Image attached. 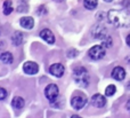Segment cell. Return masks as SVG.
<instances>
[{
    "label": "cell",
    "mask_w": 130,
    "mask_h": 118,
    "mask_svg": "<svg viewBox=\"0 0 130 118\" xmlns=\"http://www.w3.org/2000/svg\"><path fill=\"white\" fill-rule=\"evenodd\" d=\"M108 22L119 28L130 27V13L126 9H112L107 13Z\"/></svg>",
    "instance_id": "cell-1"
},
{
    "label": "cell",
    "mask_w": 130,
    "mask_h": 118,
    "mask_svg": "<svg viewBox=\"0 0 130 118\" xmlns=\"http://www.w3.org/2000/svg\"><path fill=\"white\" fill-rule=\"evenodd\" d=\"M73 78L78 85L81 87H87L89 85V76L83 67H76L73 70Z\"/></svg>",
    "instance_id": "cell-2"
},
{
    "label": "cell",
    "mask_w": 130,
    "mask_h": 118,
    "mask_svg": "<svg viewBox=\"0 0 130 118\" xmlns=\"http://www.w3.org/2000/svg\"><path fill=\"white\" fill-rule=\"evenodd\" d=\"M88 54H89L90 59L97 61V60H101V59H103V57L105 56L106 50H105V47H104V46L96 45V46H94V47L90 48L89 52H88Z\"/></svg>",
    "instance_id": "cell-3"
},
{
    "label": "cell",
    "mask_w": 130,
    "mask_h": 118,
    "mask_svg": "<svg viewBox=\"0 0 130 118\" xmlns=\"http://www.w3.org/2000/svg\"><path fill=\"white\" fill-rule=\"evenodd\" d=\"M58 87L55 84H49L47 87L45 88V95L48 100L52 102V101H55L58 96Z\"/></svg>",
    "instance_id": "cell-4"
},
{
    "label": "cell",
    "mask_w": 130,
    "mask_h": 118,
    "mask_svg": "<svg viewBox=\"0 0 130 118\" xmlns=\"http://www.w3.org/2000/svg\"><path fill=\"white\" fill-rule=\"evenodd\" d=\"M87 103V98L85 95H75L73 99L71 100V106L73 109L75 110H80L85 107V104Z\"/></svg>",
    "instance_id": "cell-5"
},
{
    "label": "cell",
    "mask_w": 130,
    "mask_h": 118,
    "mask_svg": "<svg viewBox=\"0 0 130 118\" xmlns=\"http://www.w3.org/2000/svg\"><path fill=\"white\" fill-rule=\"evenodd\" d=\"M49 72L52 73L53 76H55V77L59 78V77H62V76L64 75L65 68H64L63 64H61V63H55V64H53V65H50Z\"/></svg>",
    "instance_id": "cell-6"
},
{
    "label": "cell",
    "mask_w": 130,
    "mask_h": 118,
    "mask_svg": "<svg viewBox=\"0 0 130 118\" xmlns=\"http://www.w3.org/2000/svg\"><path fill=\"white\" fill-rule=\"evenodd\" d=\"M23 69H24V72L27 73V75H36V73H38V71H39L38 64L34 63V62H31V61L25 62Z\"/></svg>",
    "instance_id": "cell-7"
},
{
    "label": "cell",
    "mask_w": 130,
    "mask_h": 118,
    "mask_svg": "<svg viewBox=\"0 0 130 118\" xmlns=\"http://www.w3.org/2000/svg\"><path fill=\"white\" fill-rule=\"evenodd\" d=\"M92 34H94V38L96 39H105L107 37L105 28L101 27V25H95V28L92 29Z\"/></svg>",
    "instance_id": "cell-8"
},
{
    "label": "cell",
    "mask_w": 130,
    "mask_h": 118,
    "mask_svg": "<svg viewBox=\"0 0 130 118\" xmlns=\"http://www.w3.org/2000/svg\"><path fill=\"white\" fill-rule=\"evenodd\" d=\"M91 103L94 107L102 108L106 104V99H105V96H103L102 94H95L91 98Z\"/></svg>",
    "instance_id": "cell-9"
},
{
    "label": "cell",
    "mask_w": 130,
    "mask_h": 118,
    "mask_svg": "<svg viewBox=\"0 0 130 118\" xmlns=\"http://www.w3.org/2000/svg\"><path fill=\"white\" fill-rule=\"evenodd\" d=\"M40 37L43 39L45 41H47L48 44H54L55 43V37H54V34H53V32L50 31V30H48V29H45V30H42V31L40 32Z\"/></svg>",
    "instance_id": "cell-10"
},
{
    "label": "cell",
    "mask_w": 130,
    "mask_h": 118,
    "mask_svg": "<svg viewBox=\"0 0 130 118\" xmlns=\"http://www.w3.org/2000/svg\"><path fill=\"white\" fill-rule=\"evenodd\" d=\"M112 77L115 80H123L124 77H126V71L122 67H117L112 71Z\"/></svg>",
    "instance_id": "cell-11"
},
{
    "label": "cell",
    "mask_w": 130,
    "mask_h": 118,
    "mask_svg": "<svg viewBox=\"0 0 130 118\" xmlns=\"http://www.w3.org/2000/svg\"><path fill=\"white\" fill-rule=\"evenodd\" d=\"M20 24L21 27H23L24 29H27V30H31L34 25V20L30 16H25V17H22L20 20Z\"/></svg>",
    "instance_id": "cell-12"
},
{
    "label": "cell",
    "mask_w": 130,
    "mask_h": 118,
    "mask_svg": "<svg viewBox=\"0 0 130 118\" xmlns=\"http://www.w3.org/2000/svg\"><path fill=\"white\" fill-rule=\"evenodd\" d=\"M11 40H13V44H14V45L18 46V45H21V44L23 43V40H24V36H23L22 32L16 31L15 33H14V36H13V38H11Z\"/></svg>",
    "instance_id": "cell-13"
},
{
    "label": "cell",
    "mask_w": 130,
    "mask_h": 118,
    "mask_svg": "<svg viewBox=\"0 0 130 118\" xmlns=\"http://www.w3.org/2000/svg\"><path fill=\"white\" fill-rule=\"evenodd\" d=\"M24 100H23V98H21V96H16V98L13 99V101H11V106H13L15 109H22L23 107H24Z\"/></svg>",
    "instance_id": "cell-14"
},
{
    "label": "cell",
    "mask_w": 130,
    "mask_h": 118,
    "mask_svg": "<svg viewBox=\"0 0 130 118\" xmlns=\"http://www.w3.org/2000/svg\"><path fill=\"white\" fill-rule=\"evenodd\" d=\"M0 60H1V61L4 62V63L10 64L11 62H13V55H11L9 52L1 53V54H0Z\"/></svg>",
    "instance_id": "cell-15"
},
{
    "label": "cell",
    "mask_w": 130,
    "mask_h": 118,
    "mask_svg": "<svg viewBox=\"0 0 130 118\" xmlns=\"http://www.w3.org/2000/svg\"><path fill=\"white\" fill-rule=\"evenodd\" d=\"M83 5H85V7L87 9L92 10V9H95L97 7L98 1H97V0H83Z\"/></svg>",
    "instance_id": "cell-16"
},
{
    "label": "cell",
    "mask_w": 130,
    "mask_h": 118,
    "mask_svg": "<svg viewBox=\"0 0 130 118\" xmlns=\"http://www.w3.org/2000/svg\"><path fill=\"white\" fill-rule=\"evenodd\" d=\"M13 11V5H11L10 0H6L4 2V14L5 15H9Z\"/></svg>",
    "instance_id": "cell-17"
},
{
    "label": "cell",
    "mask_w": 130,
    "mask_h": 118,
    "mask_svg": "<svg viewBox=\"0 0 130 118\" xmlns=\"http://www.w3.org/2000/svg\"><path fill=\"white\" fill-rule=\"evenodd\" d=\"M115 91H117V87L114 85H108L105 89V95L106 96H112L115 94Z\"/></svg>",
    "instance_id": "cell-18"
},
{
    "label": "cell",
    "mask_w": 130,
    "mask_h": 118,
    "mask_svg": "<svg viewBox=\"0 0 130 118\" xmlns=\"http://www.w3.org/2000/svg\"><path fill=\"white\" fill-rule=\"evenodd\" d=\"M7 96H8V92H7L5 88L0 87V101H1V100H5V99H7Z\"/></svg>",
    "instance_id": "cell-19"
},
{
    "label": "cell",
    "mask_w": 130,
    "mask_h": 118,
    "mask_svg": "<svg viewBox=\"0 0 130 118\" xmlns=\"http://www.w3.org/2000/svg\"><path fill=\"white\" fill-rule=\"evenodd\" d=\"M126 107H127V109H128V110H129V111H130V99H129V100H128V102H127Z\"/></svg>",
    "instance_id": "cell-20"
},
{
    "label": "cell",
    "mask_w": 130,
    "mask_h": 118,
    "mask_svg": "<svg viewBox=\"0 0 130 118\" xmlns=\"http://www.w3.org/2000/svg\"><path fill=\"white\" fill-rule=\"evenodd\" d=\"M126 41H127V44H128V46H130V34H129V36H128V37H127Z\"/></svg>",
    "instance_id": "cell-21"
},
{
    "label": "cell",
    "mask_w": 130,
    "mask_h": 118,
    "mask_svg": "<svg viewBox=\"0 0 130 118\" xmlns=\"http://www.w3.org/2000/svg\"><path fill=\"white\" fill-rule=\"evenodd\" d=\"M56 2H62V1H64V0H55Z\"/></svg>",
    "instance_id": "cell-22"
},
{
    "label": "cell",
    "mask_w": 130,
    "mask_h": 118,
    "mask_svg": "<svg viewBox=\"0 0 130 118\" xmlns=\"http://www.w3.org/2000/svg\"><path fill=\"white\" fill-rule=\"evenodd\" d=\"M104 1H106V2H111V1H113V0H104Z\"/></svg>",
    "instance_id": "cell-23"
},
{
    "label": "cell",
    "mask_w": 130,
    "mask_h": 118,
    "mask_svg": "<svg viewBox=\"0 0 130 118\" xmlns=\"http://www.w3.org/2000/svg\"><path fill=\"white\" fill-rule=\"evenodd\" d=\"M127 87H128V88H130V83H129L128 85H127Z\"/></svg>",
    "instance_id": "cell-24"
}]
</instances>
